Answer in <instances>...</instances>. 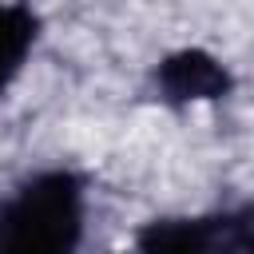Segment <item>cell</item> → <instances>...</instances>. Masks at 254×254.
I'll return each instance as SVG.
<instances>
[{
	"label": "cell",
	"instance_id": "6da1fadb",
	"mask_svg": "<svg viewBox=\"0 0 254 254\" xmlns=\"http://www.w3.org/2000/svg\"><path fill=\"white\" fill-rule=\"evenodd\" d=\"M87 238V179L71 167L24 175L0 198V254H79Z\"/></svg>",
	"mask_w": 254,
	"mask_h": 254
},
{
	"label": "cell",
	"instance_id": "7a4b0ae2",
	"mask_svg": "<svg viewBox=\"0 0 254 254\" xmlns=\"http://www.w3.org/2000/svg\"><path fill=\"white\" fill-rule=\"evenodd\" d=\"M135 254H254V198L206 214L151 218L135 230Z\"/></svg>",
	"mask_w": 254,
	"mask_h": 254
},
{
	"label": "cell",
	"instance_id": "3957f363",
	"mask_svg": "<svg viewBox=\"0 0 254 254\" xmlns=\"http://www.w3.org/2000/svg\"><path fill=\"white\" fill-rule=\"evenodd\" d=\"M151 83H155V99L167 107L210 103V99H226L234 91L230 67L218 56H210L206 48H179V52L163 56L151 71Z\"/></svg>",
	"mask_w": 254,
	"mask_h": 254
},
{
	"label": "cell",
	"instance_id": "277c9868",
	"mask_svg": "<svg viewBox=\"0 0 254 254\" xmlns=\"http://www.w3.org/2000/svg\"><path fill=\"white\" fill-rule=\"evenodd\" d=\"M40 40V12L28 0H0V99L24 71Z\"/></svg>",
	"mask_w": 254,
	"mask_h": 254
}]
</instances>
